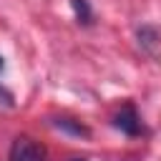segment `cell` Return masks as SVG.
Here are the masks:
<instances>
[{
    "label": "cell",
    "instance_id": "1",
    "mask_svg": "<svg viewBox=\"0 0 161 161\" xmlns=\"http://www.w3.org/2000/svg\"><path fill=\"white\" fill-rule=\"evenodd\" d=\"M8 161H45V148L30 136H18L10 146Z\"/></svg>",
    "mask_w": 161,
    "mask_h": 161
},
{
    "label": "cell",
    "instance_id": "2",
    "mask_svg": "<svg viewBox=\"0 0 161 161\" xmlns=\"http://www.w3.org/2000/svg\"><path fill=\"white\" fill-rule=\"evenodd\" d=\"M113 126L121 128V131L128 133V136H136V133L141 131V118H138V113H136L133 106H123V108L113 116Z\"/></svg>",
    "mask_w": 161,
    "mask_h": 161
},
{
    "label": "cell",
    "instance_id": "3",
    "mask_svg": "<svg viewBox=\"0 0 161 161\" xmlns=\"http://www.w3.org/2000/svg\"><path fill=\"white\" fill-rule=\"evenodd\" d=\"M53 126H55V128H60V131H65V133H73V136H83V138H88V136H91V131H88L80 121H73V118H55V121H53Z\"/></svg>",
    "mask_w": 161,
    "mask_h": 161
},
{
    "label": "cell",
    "instance_id": "4",
    "mask_svg": "<svg viewBox=\"0 0 161 161\" xmlns=\"http://www.w3.org/2000/svg\"><path fill=\"white\" fill-rule=\"evenodd\" d=\"M70 5H73V10H75V18H78L80 23H91L93 13H91V5H88V0H70Z\"/></svg>",
    "mask_w": 161,
    "mask_h": 161
},
{
    "label": "cell",
    "instance_id": "5",
    "mask_svg": "<svg viewBox=\"0 0 161 161\" xmlns=\"http://www.w3.org/2000/svg\"><path fill=\"white\" fill-rule=\"evenodd\" d=\"M3 65H5V63H3V55H0V70H3Z\"/></svg>",
    "mask_w": 161,
    "mask_h": 161
},
{
    "label": "cell",
    "instance_id": "6",
    "mask_svg": "<svg viewBox=\"0 0 161 161\" xmlns=\"http://www.w3.org/2000/svg\"><path fill=\"white\" fill-rule=\"evenodd\" d=\"M73 161H86V158H73Z\"/></svg>",
    "mask_w": 161,
    "mask_h": 161
}]
</instances>
